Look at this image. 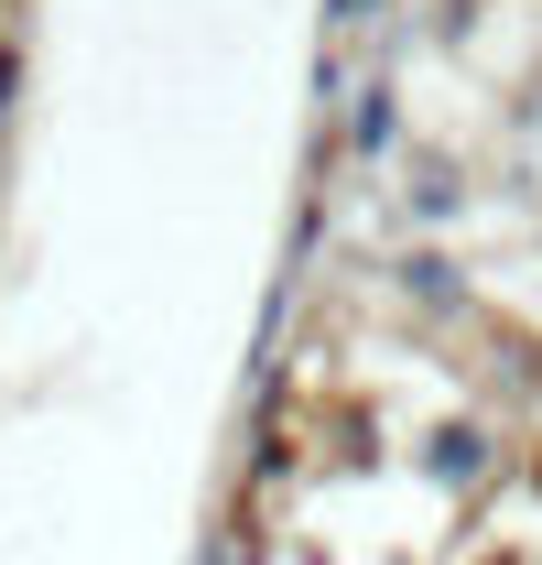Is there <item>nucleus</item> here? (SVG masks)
<instances>
[{"label":"nucleus","instance_id":"obj_1","mask_svg":"<svg viewBox=\"0 0 542 565\" xmlns=\"http://www.w3.org/2000/svg\"><path fill=\"white\" fill-rule=\"evenodd\" d=\"M499 468H510V435H499L488 414H434L423 435H412V479H423L434 500H456V511H467V500H488V479H499Z\"/></svg>","mask_w":542,"mask_h":565},{"label":"nucleus","instance_id":"obj_2","mask_svg":"<svg viewBox=\"0 0 542 565\" xmlns=\"http://www.w3.org/2000/svg\"><path fill=\"white\" fill-rule=\"evenodd\" d=\"M380 273H391V294H402L412 316H434V327H477V316H488V305H477V273L445 250V239H402Z\"/></svg>","mask_w":542,"mask_h":565},{"label":"nucleus","instance_id":"obj_3","mask_svg":"<svg viewBox=\"0 0 542 565\" xmlns=\"http://www.w3.org/2000/svg\"><path fill=\"white\" fill-rule=\"evenodd\" d=\"M467 207H477L467 152H456V141H402V217H412V239H445Z\"/></svg>","mask_w":542,"mask_h":565},{"label":"nucleus","instance_id":"obj_4","mask_svg":"<svg viewBox=\"0 0 542 565\" xmlns=\"http://www.w3.org/2000/svg\"><path fill=\"white\" fill-rule=\"evenodd\" d=\"M337 152H347V163H402V87H391V76L347 87V109H337Z\"/></svg>","mask_w":542,"mask_h":565},{"label":"nucleus","instance_id":"obj_5","mask_svg":"<svg viewBox=\"0 0 542 565\" xmlns=\"http://www.w3.org/2000/svg\"><path fill=\"white\" fill-rule=\"evenodd\" d=\"M293 468H304V457H293V435H282V424L250 435V457H239V500H261V511H271V490H282Z\"/></svg>","mask_w":542,"mask_h":565},{"label":"nucleus","instance_id":"obj_6","mask_svg":"<svg viewBox=\"0 0 542 565\" xmlns=\"http://www.w3.org/2000/svg\"><path fill=\"white\" fill-rule=\"evenodd\" d=\"M337 457H347V468H358V479L380 468V424L358 414V403H347V414H337Z\"/></svg>","mask_w":542,"mask_h":565},{"label":"nucleus","instance_id":"obj_7","mask_svg":"<svg viewBox=\"0 0 542 565\" xmlns=\"http://www.w3.org/2000/svg\"><path fill=\"white\" fill-rule=\"evenodd\" d=\"M22 76H33V66H22V33H0V120L22 109Z\"/></svg>","mask_w":542,"mask_h":565},{"label":"nucleus","instance_id":"obj_8","mask_svg":"<svg viewBox=\"0 0 542 565\" xmlns=\"http://www.w3.org/2000/svg\"><path fill=\"white\" fill-rule=\"evenodd\" d=\"M380 11H391V0H326V33H369Z\"/></svg>","mask_w":542,"mask_h":565},{"label":"nucleus","instance_id":"obj_9","mask_svg":"<svg viewBox=\"0 0 542 565\" xmlns=\"http://www.w3.org/2000/svg\"><path fill=\"white\" fill-rule=\"evenodd\" d=\"M467 565H542V555H532V544H477Z\"/></svg>","mask_w":542,"mask_h":565},{"label":"nucleus","instance_id":"obj_10","mask_svg":"<svg viewBox=\"0 0 542 565\" xmlns=\"http://www.w3.org/2000/svg\"><path fill=\"white\" fill-rule=\"evenodd\" d=\"M206 565H282V555H271V544H217Z\"/></svg>","mask_w":542,"mask_h":565},{"label":"nucleus","instance_id":"obj_11","mask_svg":"<svg viewBox=\"0 0 542 565\" xmlns=\"http://www.w3.org/2000/svg\"><path fill=\"white\" fill-rule=\"evenodd\" d=\"M521 120H532V131H542V76H532V98H521Z\"/></svg>","mask_w":542,"mask_h":565},{"label":"nucleus","instance_id":"obj_12","mask_svg":"<svg viewBox=\"0 0 542 565\" xmlns=\"http://www.w3.org/2000/svg\"><path fill=\"white\" fill-rule=\"evenodd\" d=\"M304 565H326V555H304Z\"/></svg>","mask_w":542,"mask_h":565}]
</instances>
